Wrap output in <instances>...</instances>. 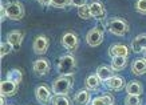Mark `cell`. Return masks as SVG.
Segmentation results:
<instances>
[{
    "label": "cell",
    "mask_w": 146,
    "mask_h": 105,
    "mask_svg": "<svg viewBox=\"0 0 146 105\" xmlns=\"http://www.w3.org/2000/svg\"><path fill=\"white\" fill-rule=\"evenodd\" d=\"M72 84H74L72 76H59L52 81L51 91L55 96H67L72 89Z\"/></svg>",
    "instance_id": "cell-1"
},
{
    "label": "cell",
    "mask_w": 146,
    "mask_h": 105,
    "mask_svg": "<svg viewBox=\"0 0 146 105\" xmlns=\"http://www.w3.org/2000/svg\"><path fill=\"white\" fill-rule=\"evenodd\" d=\"M130 29V25L123 18H111L107 22V31L115 36H125Z\"/></svg>",
    "instance_id": "cell-2"
},
{
    "label": "cell",
    "mask_w": 146,
    "mask_h": 105,
    "mask_svg": "<svg viewBox=\"0 0 146 105\" xmlns=\"http://www.w3.org/2000/svg\"><path fill=\"white\" fill-rule=\"evenodd\" d=\"M76 67V60L72 53L63 55L58 61V72L60 76H72Z\"/></svg>",
    "instance_id": "cell-3"
},
{
    "label": "cell",
    "mask_w": 146,
    "mask_h": 105,
    "mask_svg": "<svg viewBox=\"0 0 146 105\" xmlns=\"http://www.w3.org/2000/svg\"><path fill=\"white\" fill-rule=\"evenodd\" d=\"M103 25L98 24L97 27L91 28L87 35H86V43L89 44L90 47H98L101 45L102 41H103Z\"/></svg>",
    "instance_id": "cell-4"
},
{
    "label": "cell",
    "mask_w": 146,
    "mask_h": 105,
    "mask_svg": "<svg viewBox=\"0 0 146 105\" xmlns=\"http://www.w3.org/2000/svg\"><path fill=\"white\" fill-rule=\"evenodd\" d=\"M5 12H7V18L11 20H22L24 16V7L22 3L19 1H11L5 5Z\"/></svg>",
    "instance_id": "cell-5"
},
{
    "label": "cell",
    "mask_w": 146,
    "mask_h": 105,
    "mask_svg": "<svg viewBox=\"0 0 146 105\" xmlns=\"http://www.w3.org/2000/svg\"><path fill=\"white\" fill-rule=\"evenodd\" d=\"M62 45L70 53L75 52L78 49V47H79V37L74 32H66L62 36Z\"/></svg>",
    "instance_id": "cell-6"
},
{
    "label": "cell",
    "mask_w": 146,
    "mask_h": 105,
    "mask_svg": "<svg viewBox=\"0 0 146 105\" xmlns=\"http://www.w3.org/2000/svg\"><path fill=\"white\" fill-rule=\"evenodd\" d=\"M51 89H50L47 85H44V84H42V85H39V87H36L35 89V97L36 100H38V102L42 105H48L51 101H52V95H51Z\"/></svg>",
    "instance_id": "cell-7"
},
{
    "label": "cell",
    "mask_w": 146,
    "mask_h": 105,
    "mask_svg": "<svg viewBox=\"0 0 146 105\" xmlns=\"http://www.w3.org/2000/svg\"><path fill=\"white\" fill-rule=\"evenodd\" d=\"M90 12H91V16L94 19H97L99 22L105 20L106 18V9H105V5L99 3V1H93L91 4H89Z\"/></svg>",
    "instance_id": "cell-8"
},
{
    "label": "cell",
    "mask_w": 146,
    "mask_h": 105,
    "mask_svg": "<svg viewBox=\"0 0 146 105\" xmlns=\"http://www.w3.org/2000/svg\"><path fill=\"white\" fill-rule=\"evenodd\" d=\"M48 45H50L48 39L44 35H39L34 41L32 48H34V52L36 55H44L47 52V49H48Z\"/></svg>",
    "instance_id": "cell-9"
},
{
    "label": "cell",
    "mask_w": 146,
    "mask_h": 105,
    "mask_svg": "<svg viewBox=\"0 0 146 105\" xmlns=\"http://www.w3.org/2000/svg\"><path fill=\"white\" fill-rule=\"evenodd\" d=\"M24 36H26V33L23 31H11L7 33V43L11 44L13 49H19L20 45H22Z\"/></svg>",
    "instance_id": "cell-10"
},
{
    "label": "cell",
    "mask_w": 146,
    "mask_h": 105,
    "mask_svg": "<svg viewBox=\"0 0 146 105\" xmlns=\"http://www.w3.org/2000/svg\"><path fill=\"white\" fill-rule=\"evenodd\" d=\"M0 92L3 97H11L18 92V84H13L8 80H3L0 83Z\"/></svg>",
    "instance_id": "cell-11"
},
{
    "label": "cell",
    "mask_w": 146,
    "mask_h": 105,
    "mask_svg": "<svg viewBox=\"0 0 146 105\" xmlns=\"http://www.w3.org/2000/svg\"><path fill=\"white\" fill-rule=\"evenodd\" d=\"M109 55L113 57H126L129 56V48L125 44H113L109 48Z\"/></svg>",
    "instance_id": "cell-12"
},
{
    "label": "cell",
    "mask_w": 146,
    "mask_h": 105,
    "mask_svg": "<svg viewBox=\"0 0 146 105\" xmlns=\"http://www.w3.org/2000/svg\"><path fill=\"white\" fill-rule=\"evenodd\" d=\"M130 48L134 53H139V52H146V33L138 35L135 39L131 41L130 44Z\"/></svg>",
    "instance_id": "cell-13"
},
{
    "label": "cell",
    "mask_w": 146,
    "mask_h": 105,
    "mask_svg": "<svg viewBox=\"0 0 146 105\" xmlns=\"http://www.w3.org/2000/svg\"><path fill=\"white\" fill-rule=\"evenodd\" d=\"M32 68H34V72L38 76H43V74L50 72L51 65H50L48 60H46V59H38L36 61H34V67Z\"/></svg>",
    "instance_id": "cell-14"
},
{
    "label": "cell",
    "mask_w": 146,
    "mask_h": 105,
    "mask_svg": "<svg viewBox=\"0 0 146 105\" xmlns=\"http://www.w3.org/2000/svg\"><path fill=\"white\" fill-rule=\"evenodd\" d=\"M106 87L110 91H122L123 88H126V84L121 76H113L110 80L106 81Z\"/></svg>",
    "instance_id": "cell-15"
},
{
    "label": "cell",
    "mask_w": 146,
    "mask_h": 105,
    "mask_svg": "<svg viewBox=\"0 0 146 105\" xmlns=\"http://www.w3.org/2000/svg\"><path fill=\"white\" fill-rule=\"evenodd\" d=\"M126 92L127 95H131V96H139L143 92V87H142L141 81H137V80H133L129 84H126Z\"/></svg>",
    "instance_id": "cell-16"
},
{
    "label": "cell",
    "mask_w": 146,
    "mask_h": 105,
    "mask_svg": "<svg viewBox=\"0 0 146 105\" xmlns=\"http://www.w3.org/2000/svg\"><path fill=\"white\" fill-rule=\"evenodd\" d=\"M95 74H97L98 77H99V80H101L102 83H103V81L106 83L107 80H110L113 76H115V74L113 73V69H111V68H109V67H106V65L98 67Z\"/></svg>",
    "instance_id": "cell-17"
},
{
    "label": "cell",
    "mask_w": 146,
    "mask_h": 105,
    "mask_svg": "<svg viewBox=\"0 0 146 105\" xmlns=\"http://www.w3.org/2000/svg\"><path fill=\"white\" fill-rule=\"evenodd\" d=\"M131 73L133 74H145L146 73V60L145 59H137L131 63Z\"/></svg>",
    "instance_id": "cell-18"
},
{
    "label": "cell",
    "mask_w": 146,
    "mask_h": 105,
    "mask_svg": "<svg viewBox=\"0 0 146 105\" xmlns=\"http://www.w3.org/2000/svg\"><path fill=\"white\" fill-rule=\"evenodd\" d=\"M86 88L89 89V91H98L99 89V87H101L102 81L99 80V77H98L97 74H90L89 77L86 79Z\"/></svg>",
    "instance_id": "cell-19"
},
{
    "label": "cell",
    "mask_w": 146,
    "mask_h": 105,
    "mask_svg": "<svg viewBox=\"0 0 146 105\" xmlns=\"http://www.w3.org/2000/svg\"><path fill=\"white\" fill-rule=\"evenodd\" d=\"M126 65H127L126 57H113L111 59V69L115 70V72L123 70Z\"/></svg>",
    "instance_id": "cell-20"
},
{
    "label": "cell",
    "mask_w": 146,
    "mask_h": 105,
    "mask_svg": "<svg viewBox=\"0 0 146 105\" xmlns=\"http://www.w3.org/2000/svg\"><path fill=\"white\" fill-rule=\"evenodd\" d=\"M74 101H75L78 105H87L90 102V93L89 91H79V92H76V95L74 96Z\"/></svg>",
    "instance_id": "cell-21"
},
{
    "label": "cell",
    "mask_w": 146,
    "mask_h": 105,
    "mask_svg": "<svg viewBox=\"0 0 146 105\" xmlns=\"http://www.w3.org/2000/svg\"><path fill=\"white\" fill-rule=\"evenodd\" d=\"M114 104V97L111 95H102L95 97L91 101V105H113Z\"/></svg>",
    "instance_id": "cell-22"
},
{
    "label": "cell",
    "mask_w": 146,
    "mask_h": 105,
    "mask_svg": "<svg viewBox=\"0 0 146 105\" xmlns=\"http://www.w3.org/2000/svg\"><path fill=\"white\" fill-rule=\"evenodd\" d=\"M7 80L13 84H20L23 80V73L20 69H11L7 73Z\"/></svg>",
    "instance_id": "cell-23"
},
{
    "label": "cell",
    "mask_w": 146,
    "mask_h": 105,
    "mask_svg": "<svg viewBox=\"0 0 146 105\" xmlns=\"http://www.w3.org/2000/svg\"><path fill=\"white\" fill-rule=\"evenodd\" d=\"M78 16H79L82 20H89V19L93 18V16H91V12H90L89 5L86 4V5H83V7L78 8Z\"/></svg>",
    "instance_id": "cell-24"
},
{
    "label": "cell",
    "mask_w": 146,
    "mask_h": 105,
    "mask_svg": "<svg viewBox=\"0 0 146 105\" xmlns=\"http://www.w3.org/2000/svg\"><path fill=\"white\" fill-rule=\"evenodd\" d=\"M51 104L52 105H71V100L67 96H54Z\"/></svg>",
    "instance_id": "cell-25"
},
{
    "label": "cell",
    "mask_w": 146,
    "mask_h": 105,
    "mask_svg": "<svg viewBox=\"0 0 146 105\" xmlns=\"http://www.w3.org/2000/svg\"><path fill=\"white\" fill-rule=\"evenodd\" d=\"M13 47L9 43H7V41H3V43L0 44V56L4 57L5 55H8V53L12 52Z\"/></svg>",
    "instance_id": "cell-26"
},
{
    "label": "cell",
    "mask_w": 146,
    "mask_h": 105,
    "mask_svg": "<svg viewBox=\"0 0 146 105\" xmlns=\"http://www.w3.org/2000/svg\"><path fill=\"white\" fill-rule=\"evenodd\" d=\"M125 105H141V98H139V96L127 95L125 98Z\"/></svg>",
    "instance_id": "cell-27"
},
{
    "label": "cell",
    "mask_w": 146,
    "mask_h": 105,
    "mask_svg": "<svg viewBox=\"0 0 146 105\" xmlns=\"http://www.w3.org/2000/svg\"><path fill=\"white\" fill-rule=\"evenodd\" d=\"M135 11L138 13L146 15V0H138V1H135Z\"/></svg>",
    "instance_id": "cell-28"
},
{
    "label": "cell",
    "mask_w": 146,
    "mask_h": 105,
    "mask_svg": "<svg viewBox=\"0 0 146 105\" xmlns=\"http://www.w3.org/2000/svg\"><path fill=\"white\" fill-rule=\"evenodd\" d=\"M51 7H55V8H66L67 5H71V1H63V3H56V1H51L50 3Z\"/></svg>",
    "instance_id": "cell-29"
},
{
    "label": "cell",
    "mask_w": 146,
    "mask_h": 105,
    "mask_svg": "<svg viewBox=\"0 0 146 105\" xmlns=\"http://www.w3.org/2000/svg\"><path fill=\"white\" fill-rule=\"evenodd\" d=\"M86 4H87L86 1H71V5H74L76 8H80V7H83V5H86Z\"/></svg>",
    "instance_id": "cell-30"
},
{
    "label": "cell",
    "mask_w": 146,
    "mask_h": 105,
    "mask_svg": "<svg viewBox=\"0 0 146 105\" xmlns=\"http://www.w3.org/2000/svg\"><path fill=\"white\" fill-rule=\"evenodd\" d=\"M1 22H3V20H4L5 18H7V12H5V8H4V5L1 4Z\"/></svg>",
    "instance_id": "cell-31"
},
{
    "label": "cell",
    "mask_w": 146,
    "mask_h": 105,
    "mask_svg": "<svg viewBox=\"0 0 146 105\" xmlns=\"http://www.w3.org/2000/svg\"><path fill=\"white\" fill-rule=\"evenodd\" d=\"M50 3H51V1H39V4H42V5H48V7H50Z\"/></svg>",
    "instance_id": "cell-32"
},
{
    "label": "cell",
    "mask_w": 146,
    "mask_h": 105,
    "mask_svg": "<svg viewBox=\"0 0 146 105\" xmlns=\"http://www.w3.org/2000/svg\"><path fill=\"white\" fill-rule=\"evenodd\" d=\"M4 98H5V97L1 96V105H5V100H4Z\"/></svg>",
    "instance_id": "cell-33"
},
{
    "label": "cell",
    "mask_w": 146,
    "mask_h": 105,
    "mask_svg": "<svg viewBox=\"0 0 146 105\" xmlns=\"http://www.w3.org/2000/svg\"><path fill=\"white\" fill-rule=\"evenodd\" d=\"M143 59H145V60H146V52H145V57H143Z\"/></svg>",
    "instance_id": "cell-34"
},
{
    "label": "cell",
    "mask_w": 146,
    "mask_h": 105,
    "mask_svg": "<svg viewBox=\"0 0 146 105\" xmlns=\"http://www.w3.org/2000/svg\"><path fill=\"white\" fill-rule=\"evenodd\" d=\"M113 105H114V104H113Z\"/></svg>",
    "instance_id": "cell-35"
}]
</instances>
